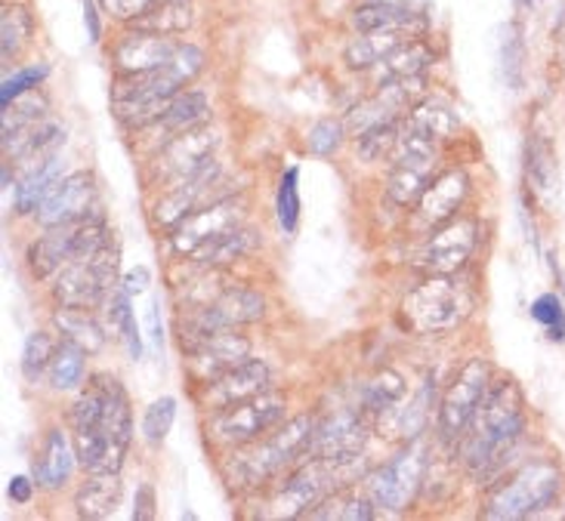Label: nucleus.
I'll return each mask as SVG.
<instances>
[{
    "label": "nucleus",
    "mask_w": 565,
    "mask_h": 521,
    "mask_svg": "<svg viewBox=\"0 0 565 521\" xmlns=\"http://www.w3.org/2000/svg\"><path fill=\"white\" fill-rule=\"evenodd\" d=\"M479 222L476 219H448L427 238V245L417 253V265L429 275H451L460 272L473 250L479 247Z\"/></svg>",
    "instance_id": "2eb2a0df"
},
{
    "label": "nucleus",
    "mask_w": 565,
    "mask_h": 521,
    "mask_svg": "<svg viewBox=\"0 0 565 521\" xmlns=\"http://www.w3.org/2000/svg\"><path fill=\"white\" fill-rule=\"evenodd\" d=\"M93 198H96V185H93L90 173H72V176H65V180L50 192V198L41 204L38 222L46 226V229L77 222V219H84V216L90 214Z\"/></svg>",
    "instance_id": "aec40b11"
},
{
    "label": "nucleus",
    "mask_w": 565,
    "mask_h": 521,
    "mask_svg": "<svg viewBox=\"0 0 565 521\" xmlns=\"http://www.w3.org/2000/svg\"><path fill=\"white\" fill-rule=\"evenodd\" d=\"M412 123L417 130H424L433 139H445L455 133V127H458V118H455V111L448 106H439V102H424V106L414 108Z\"/></svg>",
    "instance_id": "58836bf2"
},
{
    "label": "nucleus",
    "mask_w": 565,
    "mask_h": 521,
    "mask_svg": "<svg viewBox=\"0 0 565 521\" xmlns=\"http://www.w3.org/2000/svg\"><path fill=\"white\" fill-rule=\"evenodd\" d=\"M62 173H65V161L56 158V154H53L50 161H44V164H34V167L25 173L22 185L15 188V210H19V214H34V210H41V204L50 198V192L65 180Z\"/></svg>",
    "instance_id": "bb28decb"
},
{
    "label": "nucleus",
    "mask_w": 565,
    "mask_h": 521,
    "mask_svg": "<svg viewBox=\"0 0 565 521\" xmlns=\"http://www.w3.org/2000/svg\"><path fill=\"white\" fill-rule=\"evenodd\" d=\"M414 22L424 25L420 10H408L405 3H396V0H365L352 13V29L359 31V34H371V31H405Z\"/></svg>",
    "instance_id": "393cba45"
},
{
    "label": "nucleus",
    "mask_w": 565,
    "mask_h": 521,
    "mask_svg": "<svg viewBox=\"0 0 565 521\" xmlns=\"http://www.w3.org/2000/svg\"><path fill=\"white\" fill-rule=\"evenodd\" d=\"M467 306H470V300L460 293L458 284L439 275L417 284L402 300V318L412 324L414 330L429 334V330H445V327L458 324Z\"/></svg>",
    "instance_id": "1a4fd4ad"
},
{
    "label": "nucleus",
    "mask_w": 565,
    "mask_h": 521,
    "mask_svg": "<svg viewBox=\"0 0 565 521\" xmlns=\"http://www.w3.org/2000/svg\"><path fill=\"white\" fill-rule=\"evenodd\" d=\"M247 358H250V343L232 330H216L211 337L199 339L195 346H189V370L201 383H214L216 377L230 373Z\"/></svg>",
    "instance_id": "f3484780"
},
{
    "label": "nucleus",
    "mask_w": 565,
    "mask_h": 521,
    "mask_svg": "<svg viewBox=\"0 0 565 521\" xmlns=\"http://www.w3.org/2000/svg\"><path fill=\"white\" fill-rule=\"evenodd\" d=\"M300 170L288 167L278 180V195H276V210H278V226L294 235L297 222H300Z\"/></svg>",
    "instance_id": "c9c22d12"
},
{
    "label": "nucleus",
    "mask_w": 565,
    "mask_h": 521,
    "mask_svg": "<svg viewBox=\"0 0 565 521\" xmlns=\"http://www.w3.org/2000/svg\"><path fill=\"white\" fill-rule=\"evenodd\" d=\"M242 204L235 198H220L211 200V204H204L199 207L195 214H189L183 222H177L173 226V235H170V245L177 253H183V257H195L201 253L207 245H214L216 238H223V235H230L232 229H238L242 226Z\"/></svg>",
    "instance_id": "ddd939ff"
},
{
    "label": "nucleus",
    "mask_w": 565,
    "mask_h": 521,
    "mask_svg": "<svg viewBox=\"0 0 565 521\" xmlns=\"http://www.w3.org/2000/svg\"><path fill=\"white\" fill-rule=\"evenodd\" d=\"M522 392L516 383L491 386L486 401L460 435V457L473 476H486L513 447L525 430Z\"/></svg>",
    "instance_id": "f257e3e1"
},
{
    "label": "nucleus",
    "mask_w": 565,
    "mask_h": 521,
    "mask_svg": "<svg viewBox=\"0 0 565 521\" xmlns=\"http://www.w3.org/2000/svg\"><path fill=\"white\" fill-rule=\"evenodd\" d=\"M53 322H56V327H60L62 339H68V343L81 346L87 355L99 352V349L106 346V330H103V324L96 322L87 308L62 306Z\"/></svg>",
    "instance_id": "cd10ccee"
},
{
    "label": "nucleus",
    "mask_w": 565,
    "mask_h": 521,
    "mask_svg": "<svg viewBox=\"0 0 565 521\" xmlns=\"http://www.w3.org/2000/svg\"><path fill=\"white\" fill-rule=\"evenodd\" d=\"M84 22H87L90 41L96 44V41L103 37V25H99V15H96V3H93V0H84Z\"/></svg>",
    "instance_id": "6e6d98bb"
},
{
    "label": "nucleus",
    "mask_w": 565,
    "mask_h": 521,
    "mask_svg": "<svg viewBox=\"0 0 565 521\" xmlns=\"http://www.w3.org/2000/svg\"><path fill=\"white\" fill-rule=\"evenodd\" d=\"M266 389H269V368L263 361H257V358H247L238 368H232L230 373L216 377L214 383L207 386L204 404H211L214 411H220V408L254 399V395H260Z\"/></svg>",
    "instance_id": "412c9836"
},
{
    "label": "nucleus",
    "mask_w": 565,
    "mask_h": 521,
    "mask_svg": "<svg viewBox=\"0 0 565 521\" xmlns=\"http://www.w3.org/2000/svg\"><path fill=\"white\" fill-rule=\"evenodd\" d=\"M467 192H470L467 173L463 170H448L436 183H429L427 192L420 195V200H417V219L424 226H433V229L448 222V219H455L458 207L467 198Z\"/></svg>",
    "instance_id": "5701e85b"
},
{
    "label": "nucleus",
    "mask_w": 565,
    "mask_h": 521,
    "mask_svg": "<svg viewBox=\"0 0 565 521\" xmlns=\"http://www.w3.org/2000/svg\"><path fill=\"white\" fill-rule=\"evenodd\" d=\"M115 272H118V253L106 247L90 260H77L62 269L60 281H56V300L65 308H93L115 287Z\"/></svg>",
    "instance_id": "9d476101"
},
{
    "label": "nucleus",
    "mask_w": 565,
    "mask_h": 521,
    "mask_svg": "<svg viewBox=\"0 0 565 521\" xmlns=\"http://www.w3.org/2000/svg\"><path fill=\"white\" fill-rule=\"evenodd\" d=\"M108 247V226L103 216H84L68 226H53L29 250L31 272L38 278L53 275L77 260H90Z\"/></svg>",
    "instance_id": "20e7f679"
},
{
    "label": "nucleus",
    "mask_w": 565,
    "mask_h": 521,
    "mask_svg": "<svg viewBox=\"0 0 565 521\" xmlns=\"http://www.w3.org/2000/svg\"><path fill=\"white\" fill-rule=\"evenodd\" d=\"M396 46H402V31H371V34H362L347 46L343 59L352 72H367V68L381 65Z\"/></svg>",
    "instance_id": "c85d7f7f"
},
{
    "label": "nucleus",
    "mask_w": 565,
    "mask_h": 521,
    "mask_svg": "<svg viewBox=\"0 0 565 521\" xmlns=\"http://www.w3.org/2000/svg\"><path fill=\"white\" fill-rule=\"evenodd\" d=\"M103 7H106L108 13L115 15V19H139L142 13H149L154 3H161V0H99Z\"/></svg>",
    "instance_id": "8fccbe9b"
},
{
    "label": "nucleus",
    "mask_w": 565,
    "mask_h": 521,
    "mask_svg": "<svg viewBox=\"0 0 565 521\" xmlns=\"http://www.w3.org/2000/svg\"><path fill=\"white\" fill-rule=\"evenodd\" d=\"M207 111H211V106H207V96L204 93H177L170 99V106L164 108V115L154 123H161L168 133L180 137L185 130L201 127V123L207 121Z\"/></svg>",
    "instance_id": "c756f323"
},
{
    "label": "nucleus",
    "mask_w": 565,
    "mask_h": 521,
    "mask_svg": "<svg viewBox=\"0 0 565 521\" xmlns=\"http://www.w3.org/2000/svg\"><path fill=\"white\" fill-rule=\"evenodd\" d=\"M343 466L321 460L316 457L312 463H306L303 469H297L288 478V485L281 488L276 500H273V515L276 519H300V515H312L316 509L334 493L337 473Z\"/></svg>",
    "instance_id": "4468645a"
},
{
    "label": "nucleus",
    "mask_w": 565,
    "mask_h": 521,
    "mask_svg": "<svg viewBox=\"0 0 565 521\" xmlns=\"http://www.w3.org/2000/svg\"><path fill=\"white\" fill-rule=\"evenodd\" d=\"M216 176H220V164L211 158L195 173H189L185 180L170 185L168 195L161 200H154V222L164 226V229H173L177 222H183L185 216L204 207L201 200L207 195V188H214Z\"/></svg>",
    "instance_id": "a211bd4d"
},
{
    "label": "nucleus",
    "mask_w": 565,
    "mask_h": 521,
    "mask_svg": "<svg viewBox=\"0 0 565 521\" xmlns=\"http://www.w3.org/2000/svg\"><path fill=\"white\" fill-rule=\"evenodd\" d=\"M501 68H504V80L510 90L522 87V68H525V44L516 25H507L504 37H501Z\"/></svg>",
    "instance_id": "ea45409f"
},
{
    "label": "nucleus",
    "mask_w": 565,
    "mask_h": 521,
    "mask_svg": "<svg viewBox=\"0 0 565 521\" xmlns=\"http://www.w3.org/2000/svg\"><path fill=\"white\" fill-rule=\"evenodd\" d=\"M532 318L547 330V337L556 339V343H565V308L559 303V296H553V293L537 296L532 303Z\"/></svg>",
    "instance_id": "37998d69"
},
{
    "label": "nucleus",
    "mask_w": 565,
    "mask_h": 521,
    "mask_svg": "<svg viewBox=\"0 0 565 521\" xmlns=\"http://www.w3.org/2000/svg\"><path fill=\"white\" fill-rule=\"evenodd\" d=\"M433 62V53H429L427 44L420 41H412V44L396 46L386 59L381 62L383 68V84L390 80H408V77H420L429 68Z\"/></svg>",
    "instance_id": "2f4dec72"
},
{
    "label": "nucleus",
    "mask_w": 565,
    "mask_h": 521,
    "mask_svg": "<svg viewBox=\"0 0 565 521\" xmlns=\"http://www.w3.org/2000/svg\"><path fill=\"white\" fill-rule=\"evenodd\" d=\"M146 330H149V339L152 346L161 352L164 349V334H161V315H158V300H152V306L146 312Z\"/></svg>",
    "instance_id": "5fc2aeb1"
},
{
    "label": "nucleus",
    "mask_w": 565,
    "mask_h": 521,
    "mask_svg": "<svg viewBox=\"0 0 565 521\" xmlns=\"http://www.w3.org/2000/svg\"><path fill=\"white\" fill-rule=\"evenodd\" d=\"M192 25V10H189V3H173V0H161V3H154L149 13H142L139 19L130 22V29L137 31H149V34H180Z\"/></svg>",
    "instance_id": "7c9ffc66"
},
{
    "label": "nucleus",
    "mask_w": 565,
    "mask_h": 521,
    "mask_svg": "<svg viewBox=\"0 0 565 521\" xmlns=\"http://www.w3.org/2000/svg\"><path fill=\"white\" fill-rule=\"evenodd\" d=\"M53 355H56V343H53V337L46 330L29 334L25 346H22V377L29 383H38L41 373L53 365Z\"/></svg>",
    "instance_id": "e433bc0d"
},
{
    "label": "nucleus",
    "mask_w": 565,
    "mask_h": 521,
    "mask_svg": "<svg viewBox=\"0 0 565 521\" xmlns=\"http://www.w3.org/2000/svg\"><path fill=\"white\" fill-rule=\"evenodd\" d=\"M216 133L214 130H207V127H192V130H185L180 137H173L161 149L158 154V170H161V176L164 180H173V183H180L185 180L189 173H195L201 164H207L211 158H214L216 149Z\"/></svg>",
    "instance_id": "6ab92c4d"
},
{
    "label": "nucleus",
    "mask_w": 565,
    "mask_h": 521,
    "mask_svg": "<svg viewBox=\"0 0 565 521\" xmlns=\"http://www.w3.org/2000/svg\"><path fill=\"white\" fill-rule=\"evenodd\" d=\"M134 519H137V521H152L154 519L152 485H139L137 500H134Z\"/></svg>",
    "instance_id": "3c124183"
},
{
    "label": "nucleus",
    "mask_w": 565,
    "mask_h": 521,
    "mask_svg": "<svg viewBox=\"0 0 565 521\" xmlns=\"http://www.w3.org/2000/svg\"><path fill=\"white\" fill-rule=\"evenodd\" d=\"M257 247V235L245 226H238V229H232L230 235H223V238H216L214 245H207L199 257L201 265H223V262L238 260V257H245L247 250H254Z\"/></svg>",
    "instance_id": "72a5a7b5"
},
{
    "label": "nucleus",
    "mask_w": 565,
    "mask_h": 521,
    "mask_svg": "<svg viewBox=\"0 0 565 521\" xmlns=\"http://www.w3.org/2000/svg\"><path fill=\"white\" fill-rule=\"evenodd\" d=\"M173 3H189V0H173Z\"/></svg>",
    "instance_id": "13d9d810"
},
{
    "label": "nucleus",
    "mask_w": 565,
    "mask_h": 521,
    "mask_svg": "<svg viewBox=\"0 0 565 521\" xmlns=\"http://www.w3.org/2000/svg\"><path fill=\"white\" fill-rule=\"evenodd\" d=\"M306 142H309V152L319 154V158H328V154H334L337 149H340V142H343V123L324 118V121H319L309 130Z\"/></svg>",
    "instance_id": "09e8293b"
},
{
    "label": "nucleus",
    "mask_w": 565,
    "mask_h": 521,
    "mask_svg": "<svg viewBox=\"0 0 565 521\" xmlns=\"http://www.w3.org/2000/svg\"><path fill=\"white\" fill-rule=\"evenodd\" d=\"M367 432L362 416L343 408L331 414L319 430H316V442H312V454L321 460L334 463V466H347V463L359 460L362 451H365Z\"/></svg>",
    "instance_id": "dca6fc26"
},
{
    "label": "nucleus",
    "mask_w": 565,
    "mask_h": 521,
    "mask_svg": "<svg viewBox=\"0 0 565 521\" xmlns=\"http://www.w3.org/2000/svg\"><path fill=\"white\" fill-rule=\"evenodd\" d=\"M316 420L312 416H294L288 423L276 426V432L260 442V445L247 447L245 454H238L230 466V478L238 488H254L263 485L266 478L278 476L285 466L300 460L306 451H312L316 442Z\"/></svg>",
    "instance_id": "7ed1b4c3"
},
{
    "label": "nucleus",
    "mask_w": 565,
    "mask_h": 521,
    "mask_svg": "<svg viewBox=\"0 0 565 521\" xmlns=\"http://www.w3.org/2000/svg\"><path fill=\"white\" fill-rule=\"evenodd\" d=\"M285 416V399L276 392H260L254 399L220 408L211 420V438L220 445H250L263 432H273Z\"/></svg>",
    "instance_id": "423d86ee"
},
{
    "label": "nucleus",
    "mask_w": 565,
    "mask_h": 521,
    "mask_svg": "<svg viewBox=\"0 0 565 521\" xmlns=\"http://www.w3.org/2000/svg\"><path fill=\"white\" fill-rule=\"evenodd\" d=\"M559 485H563V476L556 466L532 463L491 493L489 507L482 515L494 521H516L537 515L541 509H547L556 500Z\"/></svg>",
    "instance_id": "39448f33"
},
{
    "label": "nucleus",
    "mask_w": 565,
    "mask_h": 521,
    "mask_svg": "<svg viewBox=\"0 0 565 521\" xmlns=\"http://www.w3.org/2000/svg\"><path fill=\"white\" fill-rule=\"evenodd\" d=\"M173 420H177V401L170 399V395L154 401L152 408L146 411V416H142V435H146V442L149 445H161L168 438Z\"/></svg>",
    "instance_id": "a19ab883"
},
{
    "label": "nucleus",
    "mask_w": 565,
    "mask_h": 521,
    "mask_svg": "<svg viewBox=\"0 0 565 521\" xmlns=\"http://www.w3.org/2000/svg\"><path fill=\"white\" fill-rule=\"evenodd\" d=\"M177 41H170L164 34H149V31H130L124 34V41L115 46V65L121 75H137V72H154L161 65H168Z\"/></svg>",
    "instance_id": "4be33fe9"
},
{
    "label": "nucleus",
    "mask_w": 565,
    "mask_h": 521,
    "mask_svg": "<svg viewBox=\"0 0 565 521\" xmlns=\"http://www.w3.org/2000/svg\"><path fill=\"white\" fill-rule=\"evenodd\" d=\"M31 493H34V481L25 476H13L10 478V485H7V497H10V503L15 507H25L31 500Z\"/></svg>",
    "instance_id": "603ef678"
},
{
    "label": "nucleus",
    "mask_w": 565,
    "mask_h": 521,
    "mask_svg": "<svg viewBox=\"0 0 565 521\" xmlns=\"http://www.w3.org/2000/svg\"><path fill=\"white\" fill-rule=\"evenodd\" d=\"M424 473H427V447L424 442H412L398 457L367 478V493L377 507L402 512L412 507L414 493L420 491Z\"/></svg>",
    "instance_id": "9b49d317"
},
{
    "label": "nucleus",
    "mask_w": 565,
    "mask_h": 521,
    "mask_svg": "<svg viewBox=\"0 0 565 521\" xmlns=\"http://www.w3.org/2000/svg\"><path fill=\"white\" fill-rule=\"evenodd\" d=\"M405 395V380L398 377L396 370H381L362 392V404H365L371 414H383L390 408H396L398 401Z\"/></svg>",
    "instance_id": "f704fd0d"
},
{
    "label": "nucleus",
    "mask_w": 565,
    "mask_h": 521,
    "mask_svg": "<svg viewBox=\"0 0 565 521\" xmlns=\"http://www.w3.org/2000/svg\"><path fill=\"white\" fill-rule=\"evenodd\" d=\"M266 303L257 291H245V287H230L216 296L214 303L199 306L185 322H180V337H183L185 349L195 346L199 339L211 337L216 330H232L238 324L260 322Z\"/></svg>",
    "instance_id": "6e6552de"
},
{
    "label": "nucleus",
    "mask_w": 565,
    "mask_h": 521,
    "mask_svg": "<svg viewBox=\"0 0 565 521\" xmlns=\"http://www.w3.org/2000/svg\"><path fill=\"white\" fill-rule=\"evenodd\" d=\"M340 509H316L309 519H340V521H371L374 519V500L371 497H334Z\"/></svg>",
    "instance_id": "a18cd8bd"
},
{
    "label": "nucleus",
    "mask_w": 565,
    "mask_h": 521,
    "mask_svg": "<svg viewBox=\"0 0 565 521\" xmlns=\"http://www.w3.org/2000/svg\"><path fill=\"white\" fill-rule=\"evenodd\" d=\"M121 497L124 488L118 481V473H93L90 481H84L75 497L77 515L87 521L111 519L121 507Z\"/></svg>",
    "instance_id": "b1692460"
},
{
    "label": "nucleus",
    "mask_w": 565,
    "mask_h": 521,
    "mask_svg": "<svg viewBox=\"0 0 565 521\" xmlns=\"http://www.w3.org/2000/svg\"><path fill=\"white\" fill-rule=\"evenodd\" d=\"M111 315H115V322L121 327V337H124V346H127V352L134 361L142 358V337H139V324H137V315H134V308H130V293L124 291L115 296V308H111Z\"/></svg>",
    "instance_id": "79ce46f5"
},
{
    "label": "nucleus",
    "mask_w": 565,
    "mask_h": 521,
    "mask_svg": "<svg viewBox=\"0 0 565 521\" xmlns=\"http://www.w3.org/2000/svg\"><path fill=\"white\" fill-rule=\"evenodd\" d=\"M398 137H402V130H398L396 121L374 123V127L362 130V137H359V152H362L365 161H381L383 154L396 152Z\"/></svg>",
    "instance_id": "4c0bfd02"
},
{
    "label": "nucleus",
    "mask_w": 565,
    "mask_h": 521,
    "mask_svg": "<svg viewBox=\"0 0 565 521\" xmlns=\"http://www.w3.org/2000/svg\"><path fill=\"white\" fill-rule=\"evenodd\" d=\"M436 142L439 139L417 130L414 123H408L402 130L396 145V167H393V176H390V185H386L390 198L402 204V207L417 204L420 195L427 192L429 173L436 167V154H439L436 152Z\"/></svg>",
    "instance_id": "0eeeda50"
},
{
    "label": "nucleus",
    "mask_w": 565,
    "mask_h": 521,
    "mask_svg": "<svg viewBox=\"0 0 565 521\" xmlns=\"http://www.w3.org/2000/svg\"><path fill=\"white\" fill-rule=\"evenodd\" d=\"M130 435H134L130 399L115 377H106V411L99 423L90 430H75L77 463L87 473H118L130 447Z\"/></svg>",
    "instance_id": "f03ea898"
},
{
    "label": "nucleus",
    "mask_w": 565,
    "mask_h": 521,
    "mask_svg": "<svg viewBox=\"0 0 565 521\" xmlns=\"http://www.w3.org/2000/svg\"><path fill=\"white\" fill-rule=\"evenodd\" d=\"M84 373H87V352L81 346H75V343L62 339L60 346H56V355H53V365H50V383H53V389H60V392L77 389V386L84 383Z\"/></svg>",
    "instance_id": "473e14b6"
},
{
    "label": "nucleus",
    "mask_w": 565,
    "mask_h": 521,
    "mask_svg": "<svg viewBox=\"0 0 565 521\" xmlns=\"http://www.w3.org/2000/svg\"><path fill=\"white\" fill-rule=\"evenodd\" d=\"M433 395H436V386H433V380H427L424 389L414 395L412 404L405 408V414H402V435L417 438V435L424 432V423H427V411H429V404H433Z\"/></svg>",
    "instance_id": "de8ad7c7"
},
{
    "label": "nucleus",
    "mask_w": 565,
    "mask_h": 521,
    "mask_svg": "<svg viewBox=\"0 0 565 521\" xmlns=\"http://www.w3.org/2000/svg\"><path fill=\"white\" fill-rule=\"evenodd\" d=\"M491 389V368L489 361L473 358L467 361L458 373L455 386L448 389V395L439 404V435L445 442H460L463 430L470 426V420L479 411V404L486 401Z\"/></svg>",
    "instance_id": "f8f14e48"
},
{
    "label": "nucleus",
    "mask_w": 565,
    "mask_h": 521,
    "mask_svg": "<svg viewBox=\"0 0 565 521\" xmlns=\"http://www.w3.org/2000/svg\"><path fill=\"white\" fill-rule=\"evenodd\" d=\"M75 457L77 454L68 447L65 432L53 430L46 435L44 447H41V457L34 460V481L41 488H46V491H56V488H62L72 478Z\"/></svg>",
    "instance_id": "a878e982"
},
{
    "label": "nucleus",
    "mask_w": 565,
    "mask_h": 521,
    "mask_svg": "<svg viewBox=\"0 0 565 521\" xmlns=\"http://www.w3.org/2000/svg\"><path fill=\"white\" fill-rule=\"evenodd\" d=\"M149 284H152V272H149L146 265H137L134 272H127V275H124V291L130 293V296L146 293L149 291Z\"/></svg>",
    "instance_id": "864d4df0"
},
{
    "label": "nucleus",
    "mask_w": 565,
    "mask_h": 521,
    "mask_svg": "<svg viewBox=\"0 0 565 521\" xmlns=\"http://www.w3.org/2000/svg\"><path fill=\"white\" fill-rule=\"evenodd\" d=\"M50 75L46 72V65H31V68H22V72H15L3 80V90H0V108H7L10 102H15L19 96H25L31 93L44 77Z\"/></svg>",
    "instance_id": "49530a36"
},
{
    "label": "nucleus",
    "mask_w": 565,
    "mask_h": 521,
    "mask_svg": "<svg viewBox=\"0 0 565 521\" xmlns=\"http://www.w3.org/2000/svg\"><path fill=\"white\" fill-rule=\"evenodd\" d=\"M0 34H3V59H13L19 53V46L25 44V37L31 34V19L25 10L19 7H10L3 10V25H0Z\"/></svg>",
    "instance_id": "c03bdc74"
},
{
    "label": "nucleus",
    "mask_w": 565,
    "mask_h": 521,
    "mask_svg": "<svg viewBox=\"0 0 565 521\" xmlns=\"http://www.w3.org/2000/svg\"><path fill=\"white\" fill-rule=\"evenodd\" d=\"M516 3H520V7H532V0H516Z\"/></svg>",
    "instance_id": "4d7b16f0"
}]
</instances>
